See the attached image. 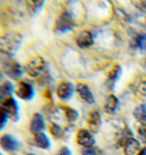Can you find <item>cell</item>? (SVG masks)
Returning a JSON list of instances; mask_svg holds the SVG:
<instances>
[{"label":"cell","mask_w":146,"mask_h":155,"mask_svg":"<svg viewBox=\"0 0 146 155\" xmlns=\"http://www.w3.org/2000/svg\"><path fill=\"white\" fill-rule=\"evenodd\" d=\"M23 43L21 34L15 31L5 33L0 39V49L5 56L13 57L18 52Z\"/></svg>","instance_id":"6da1fadb"},{"label":"cell","mask_w":146,"mask_h":155,"mask_svg":"<svg viewBox=\"0 0 146 155\" xmlns=\"http://www.w3.org/2000/svg\"><path fill=\"white\" fill-rule=\"evenodd\" d=\"M2 69L7 76L14 81L21 78L25 71L18 61L7 56L2 59Z\"/></svg>","instance_id":"7a4b0ae2"},{"label":"cell","mask_w":146,"mask_h":155,"mask_svg":"<svg viewBox=\"0 0 146 155\" xmlns=\"http://www.w3.org/2000/svg\"><path fill=\"white\" fill-rule=\"evenodd\" d=\"M77 23L73 15L68 10H65L56 19L54 25V32L57 35H64L73 30Z\"/></svg>","instance_id":"3957f363"},{"label":"cell","mask_w":146,"mask_h":155,"mask_svg":"<svg viewBox=\"0 0 146 155\" xmlns=\"http://www.w3.org/2000/svg\"><path fill=\"white\" fill-rule=\"evenodd\" d=\"M1 101V110L8 114L10 120L17 122L20 119V108L18 103L13 96L8 97Z\"/></svg>","instance_id":"277c9868"},{"label":"cell","mask_w":146,"mask_h":155,"mask_svg":"<svg viewBox=\"0 0 146 155\" xmlns=\"http://www.w3.org/2000/svg\"><path fill=\"white\" fill-rule=\"evenodd\" d=\"M46 63L42 56H34L30 59L24 68V70L31 78H37L45 71Z\"/></svg>","instance_id":"5b68a950"},{"label":"cell","mask_w":146,"mask_h":155,"mask_svg":"<svg viewBox=\"0 0 146 155\" xmlns=\"http://www.w3.org/2000/svg\"><path fill=\"white\" fill-rule=\"evenodd\" d=\"M14 92L18 97L24 101H31L35 96L34 86L27 81L19 82Z\"/></svg>","instance_id":"8992f818"},{"label":"cell","mask_w":146,"mask_h":155,"mask_svg":"<svg viewBox=\"0 0 146 155\" xmlns=\"http://www.w3.org/2000/svg\"><path fill=\"white\" fill-rule=\"evenodd\" d=\"M76 91V87L69 81H61L56 88V93L59 99L63 101H68L73 97Z\"/></svg>","instance_id":"52a82bcc"},{"label":"cell","mask_w":146,"mask_h":155,"mask_svg":"<svg viewBox=\"0 0 146 155\" xmlns=\"http://www.w3.org/2000/svg\"><path fill=\"white\" fill-rule=\"evenodd\" d=\"M0 147L5 152L14 153L19 150L21 143L15 137L7 133L2 135L0 138Z\"/></svg>","instance_id":"ba28073f"},{"label":"cell","mask_w":146,"mask_h":155,"mask_svg":"<svg viewBox=\"0 0 146 155\" xmlns=\"http://www.w3.org/2000/svg\"><path fill=\"white\" fill-rule=\"evenodd\" d=\"M77 143L83 148H89L94 147L96 143L93 133L89 130L82 129L78 130L76 135Z\"/></svg>","instance_id":"9c48e42d"},{"label":"cell","mask_w":146,"mask_h":155,"mask_svg":"<svg viewBox=\"0 0 146 155\" xmlns=\"http://www.w3.org/2000/svg\"><path fill=\"white\" fill-rule=\"evenodd\" d=\"M123 74V68L120 64H115L112 67L108 73L105 85L109 90H113Z\"/></svg>","instance_id":"30bf717a"},{"label":"cell","mask_w":146,"mask_h":155,"mask_svg":"<svg viewBox=\"0 0 146 155\" xmlns=\"http://www.w3.org/2000/svg\"><path fill=\"white\" fill-rule=\"evenodd\" d=\"M86 122L91 133L93 134L99 133L102 124V119L100 113L97 110H92L89 112L86 119Z\"/></svg>","instance_id":"8fae6325"},{"label":"cell","mask_w":146,"mask_h":155,"mask_svg":"<svg viewBox=\"0 0 146 155\" xmlns=\"http://www.w3.org/2000/svg\"><path fill=\"white\" fill-rule=\"evenodd\" d=\"M46 124L44 116L40 113H35L31 117L29 124V130L32 134L41 133L45 130Z\"/></svg>","instance_id":"7c38bea8"},{"label":"cell","mask_w":146,"mask_h":155,"mask_svg":"<svg viewBox=\"0 0 146 155\" xmlns=\"http://www.w3.org/2000/svg\"><path fill=\"white\" fill-rule=\"evenodd\" d=\"M76 43L80 48H89L94 43V39L92 33L88 30H84L79 34L76 39Z\"/></svg>","instance_id":"4fadbf2b"},{"label":"cell","mask_w":146,"mask_h":155,"mask_svg":"<svg viewBox=\"0 0 146 155\" xmlns=\"http://www.w3.org/2000/svg\"><path fill=\"white\" fill-rule=\"evenodd\" d=\"M124 155H136L141 149V143L138 139L131 137L124 144Z\"/></svg>","instance_id":"5bb4252c"},{"label":"cell","mask_w":146,"mask_h":155,"mask_svg":"<svg viewBox=\"0 0 146 155\" xmlns=\"http://www.w3.org/2000/svg\"><path fill=\"white\" fill-rule=\"evenodd\" d=\"M76 91L82 100L86 103L92 105L95 103V98L89 87L86 84L80 83L76 86Z\"/></svg>","instance_id":"9a60e30c"},{"label":"cell","mask_w":146,"mask_h":155,"mask_svg":"<svg viewBox=\"0 0 146 155\" xmlns=\"http://www.w3.org/2000/svg\"><path fill=\"white\" fill-rule=\"evenodd\" d=\"M131 47L141 54H146V33L137 34L131 40Z\"/></svg>","instance_id":"2e32d148"},{"label":"cell","mask_w":146,"mask_h":155,"mask_svg":"<svg viewBox=\"0 0 146 155\" xmlns=\"http://www.w3.org/2000/svg\"><path fill=\"white\" fill-rule=\"evenodd\" d=\"M34 142L37 147L43 150H48L51 147L50 139L44 132L35 134Z\"/></svg>","instance_id":"e0dca14e"},{"label":"cell","mask_w":146,"mask_h":155,"mask_svg":"<svg viewBox=\"0 0 146 155\" xmlns=\"http://www.w3.org/2000/svg\"><path fill=\"white\" fill-rule=\"evenodd\" d=\"M119 105V100L114 94H110L105 100L104 110L108 114H115Z\"/></svg>","instance_id":"ac0fdd59"},{"label":"cell","mask_w":146,"mask_h":155,"mask_svg":"<svg viewBox=\"0 0 146 155\" xmlns=\"http://www.w3.org/2000/svg\"><path fill=\"white\" fill-rule=\"evenodd\" d=\"M64 112L65 119L70 123V124H74L76 123L79 120L80 118V113L77 109H75L72 107L64 106L62 108Z\"/></svg>","instance_id":"d6986e66"},{"label":"cell","mask_w":146,"mask_h":155,"mask_svg":"<svg viewBox=\"0 0 146 155\" xmlns=\"http://www.w3.org/2000/svg\"><path fill=\"white\" fill-rule=\"evenodd\" d=\"M15 88L14 87L13 83L10 81H5L2 83L0 86V100L12 96Z\"/></svg>","instance_id":"ffe728a7"},{"label":"cell","mask_w":146,"mask_h":155,"mask_svg":"<svg viewBox=\"0 0 146 155\" xmlns=\"http://www.w3.org/2000/svg\"><path fill=\"white\" fill-rule=\"evenodd\" d=\"M133 116L140 123H146V103L140 104L134 109Z\"/></svg>","instance_id":"44dd1931"},{"label":"cell","mask_w":146,"mask_h":155,"mask_svg":"<svg viewBox=\"0 0 146 155\" xmlns=\"http://www.w3.org/2000/svg\"><path fill=\"white\" fill-rule=\"evenodd\" d=\"M27 8L31 15H34L40 13L43 9L45 1H27Z\"/></svg>","instance_id":"7402d4cb"},{"label":"cell","mask_w":146,"mask_h":155,"mask_svg":"<svg viewBox=\"0 0 146 155\" xmlns=\"http://www.w3.org/2000/svg\"><path fill=\"white\" fill-rule=\"evenodd\" d=\"M49 132L51 134L52 136L56 139L64 138L65 134H66L65 130L61 127L60 125L54 122L52 123L49 127Z\"/></svg>","instance_id":"603a6c76"},{"label":"cell","mask_w":146,"mask_h":155,"mask_svg":"<svg viewBox=\"0 0 146 155\" xmlns=\"http://www.w3.org/2000/svg\"><path fill=\"white\" fill-rule=\"evenodd\" d=\"M138 140L146 145V123H140L138 127Z\"/></svg>","instance_id":"cb8c5ba5"},{"label":"cell","mask_w":146,"mask_h":155,"mask_svg":"<svg viewBox=\"0 0 146 155\" xmlns=\"http://www.w3.org/2000/svg\"><path fill=\"white\" fill-rule=\"evenodd\" d=\"M82 155H101V152L97 148L94 147L83 148L82 150Z\"/></svg>","instance_id":"d4e9b609"},{"label":"cell","mask_w":146,"mask_h":155,"mask_svg":"<svg viewBox=\"0 0 146 155\" xmlns=\"http://www.w3.org/2000/svg\"><path fill=\"white\" fill-rule=\"evenodd\" d=\"M136 91L140 96L146 97V80L139 83L136 87Z\"/></svg>","instance_id":"484cf974"},{"label":"cell","mask_w":146,"mask_h":155,"mask_svg":"<svg viewBox=\"0 0 146 155\" xmlns=\"http://www.w3.org/2000/svg\"><path fill=\"white\" fill-rule=\"evenodd\" d=\"M131 2L140 13L146 14V1H132Z\"/></svg>","instance_id":"4316f807"},{"label":"cell","mask_w":146,"mask_h":155,"mask_svg":"<svg viewBox=\"0 0 146 155\" xmlns=\"http://www.w3.org/2000/svg\"><path fill=\"white\" fill-rule=\"evenodd\" d=\"M10 119L8 114H6L5 111H3L2 110H1V126H0V129L2 130L5 128V127L6 126V124H8V120Z\"/></svg>","instance_id":"83f0119b"},{"label":"cell","mask_w":146,"mask_h":155,"mask_svg":"<svg viewBox=\"0 0 146 155\" xmlns=\"http://www.w3.org/2000/svg\"><path fill=\"white\" fill-rule=\"evenodd\" d=\"M56 155H73L71 149L67 147H61Z\"/></svg>","instance_id":"f1b7e54d"},{"label":"cell","mask_w":146,"mask_h":155,"mask_svg":"<svg viewBox=\"0 0 146 155\" xmlns=\"http://www.w3.org/2000/svg\"><path fill=\"white\" fill-rule=\"evenodd\" d=\"M136 155H146V146L145 147L142 148Z\"/></svg>","instance_id":"f546056e"},{"label":"cell","mask_w":146,"mask_h":155,"mask_svg":"<svg viewBox=\"0 0 146 155\" xmlns=\"http://www.w3.org/2000/svg\"><path fill=\"white\" fill-rule=\"evenodd\" d=\"M141 65H142V69H143L144 72H145V73L146 74V58L143 59L141 63Z\"/></svg>","instance_id":"4dcf8cb0"},{"label":"cell","mask_w":146,"mask_h":155,"mask_svg":"<svg viewBox=\"0 0 146 155\" xmlns=\"http://www.w3.org/2000/svg\"><path fill=\"white\" fill-rule=\"evenodd\" d=\"M26 155H36V154H33V153H29V154H27Z\"/></svg>","instance_id":"1f68e13d"},{"label":"cell","mask_w":146,"mask_h":155,"mask_svg":"<svg viewBox=\"0 0 146 155\" xmlns=\"http://www.w3.org/2000/svg\"><path fill=\"white\" fill-rule=\"evenodd\" d=\"M11 155H15V154H11Z\"/></svg>","instance_id":"d6a6232c"},{"label":"cell","mask_w":146,"mask_h":155,"mask_svg":"<svg viewBox=\"0 0 146 155\" xmlns=\"http://www.w3.org/2000/svg\"><path fill=\"white\" fill-rule=\"evenodd\" d=\"M1 155H2V154H1Z\"/></svg>","instance_id":"836d02e7"}]
</instances>
